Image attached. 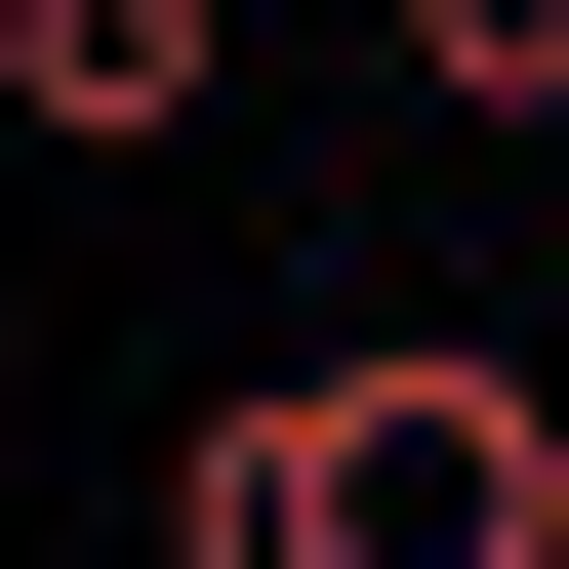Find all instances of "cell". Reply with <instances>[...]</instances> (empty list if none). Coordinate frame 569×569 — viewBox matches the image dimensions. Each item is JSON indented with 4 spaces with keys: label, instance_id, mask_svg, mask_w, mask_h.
I'll list each match as a JSON object with an SVG mask.
<instances>
[{
    "label": "cell",
    "instance_id": "obj_1",
    "mask_svg": "<svg viewBox=\"0 0 569 569\" xmlns=\"http://www.w3.org/2000/svg\"><path fill=\"white\" fill-rule=\"evenodd\" d=\"M163 569H569V407L488 326H367V367H244L163 448Z\"/></svg>",
    "mask_w": 569,
    "mask_h": 569
},
{
    "label": "cell",
    "instance_id": "obj_3",
    "mask_svg": "<svg viewBox=\"0 0 569 569\" xmlns=\"http://www.w3.org/2000/svg\"><path fill=\"white\" fill-rule=\"evenodd\" d=\"M407 82L448 122H569V0H407Z\"/></svg>",
    "mask_w": 569,
    "mask_h": 569
},
{
    "label": "cell",
    "instance_id": "obj_2",
    "mask_svg": "<svg viewBox=\"0 0 569 569\" xmlns=\"http://www.w3.org/2000/svg\"><path fill=\"white\" fill-rule=\"evenodd\" d=\"M203 82H244V0H0V122L41 163H203Z\"/></svg>",
    "mask_w": 569,
    "mask_h": 569
}]
</instances>
